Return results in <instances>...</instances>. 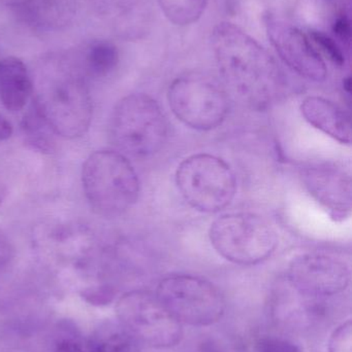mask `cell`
Here are the masks:
<instances>
[{
	"instance_id": "cell-1",
	"label": "cell",
	"mask_w": 352,
	"mask_h": 352,
	"mask_svg": "<svg viewBox=\"0 0 352 352\" xmlns=\"http://www.w3.org/2000/svg\"><path fill=\"white\" fill-rule=\"evenodd\" d=\"M211 45L225 84L248 105L268 107L282 87L280 68L264 47L231 23L214 27Z\"/></svg>"
},
{
	"instance_id": "cell-2",
	"label": "cell",
	"mask_w": 352,
	"mask_h": 352,
	"mask_svg": "<svg viewBox=\"0 0 352 352\" xmlns=\"http://www.w3.org/2000/svg\"><path fill=\"white\" fill-rule=\"evenodd\" d=\"M83 188L89 204L103 217H118L132 208L140 195L138 175L130 161L113 151L90 155L83 166Z\"/></svg>"
},
{
	"instance_id": "cell-3",
	"label": "cell",
	"mask_w": 352,
	"mask_h": 352,
	"mask_svg": "<svg viewBox=\"0 0 352 352\" xmlns=\"http://www.w3.org/2000/svg\"><path fill=\"white\" fill-rule=\"evenodd\" d=\"M167 118L156 100L146 94L124 97L114 109L111 134L120 150L136 158L156 154L169 133Z\"/></svg>"
},
{
	"instance_id": "cell-4",
	"label": "cell",
	"mask_w": 352,
	"mask_h": 352,
	"mask_svg": "<svg viewBox=\"0 0 352 352\" xmlns=\"http://www.w3.org/2000/svg\"><path fill=\"white\" fill-rule=\"evenodd\" d=\"M209 239L225 260L238 265H256L270 258L278 246V234L256 213L222 215L211 223Z\"/></svg>"
},
{
	"instance_id": "cell-5",
	"label": "cell",
	"mask_w": 352,
	"mask_h": 352,
	"mask_svg": "<svg viewBox=\"0 0 352 352\" xmlns=\"http://www.w3.org/2000/svg\"><path fill=\"white\" fill-rule=\"evenodd\" d=\"M176 184L184 200L202 212L227 208L237 192V180L229 165L209 154L184 159L176 171Z\"/></svg>"
},
{
	"instance_id": "cell-6",
	"label": "cell",
	"mask_w": 352,
	"mask_h": 352,
	"mask_svg": "<svg viewBox=\"0 0 352 352\" xmlns=\"http://www.w3.org/2000/svg\"><path fill=\"white\" fill-rule=\"evenodd\" d=\"M167 101L178 120L200 131L219 127L229 113L227 92L206 74L194 72L176 78L167 91Z\"/></svg>"
},
{
	"instance_id": "cell-7",
	"label": "cell",
	"mask_w": 352,
	"mask_h": 352,
	"mask_svg": "<svg viewBox=\"0 0 352 352\" xmlns=\"http://www.w3.org/2000/svg\"><path fill=\"white\" fill-rule=\"evenodd\" d=\"M155 294L182 324L210 326L225 314L222 294L210 281L200 277L171 275L159 283Z\"/></svg>"
},
{
	"instance_id": "cell-8",
	"label": "cell",
	"mask_w": 352,
	"mask_h": 352,
	"mask_svg": "<svg viewBox=\"0 0 352 352\" xmlns=\"http://www.w3.org/2000/svg\"><path fill=\"white\" fill-rule=\"evenodd\" d=\"M116 312L127 332L149 346L169 349L183 337L181 322L151 292L125 294L118 301Z\"/></svg>"
},
{
	"instance_id": "cell-9",
	"label": "cell",
	"mask_w": 352,
	"mask_h": 352,
	"mask_svg": "<svg viewBox=\"0 0 352 352\" xmlns=\"http://www.w3.org/2000/svg\"><path fill=\"white\" fill-rule=\"evenodd\" d=\"M33 100L56 135L79 138L90 126V95L78 78L66 76L51 80Z\"/></svg>"
},
{
	"instance_id": "cell-10",
	"label": "cell",
	"mask_w": 352,
	"mask_h": 352,
	"mask_svg": "<svg viewBox=\"0 0 352 352\" xmlns=\"http://www.w3.org/2000/svg\"><path fill=\"white\" fill-rule=\"evenodd\" d=\"M289 278L300 293L311 297L333 296L345 291L351 283L349 265L324 254H305L289 265Z\"/></svg>"
},
{
	"instance_id": "cell-11",
	"label": "cell",
	"mask_w": 352,
	"mask_h": 352,
	"mask_svg": "<svg viewBox=\"0 0 352 352\" xmlns=\"http://www.w3.org/2000/svg\"><path fill=\"white\" fill-rule=\"evenodd\" d=\"M266 28L271 43L289 67L307 80H326V63L305 33L273 14L267 16Z\"/></svg>"
},
{
	"instance_id": "cell-12",
	"label": "cell",
	"mask_w": 352,
	"mask_h": 352,
	"mask_svg": "<svg viewBox=\"0 0 352 352\" xmlns=\"http://www.w3.org/2000/svg\"><path fill=\"white\" fill-rule=\"evenodd\" d=\"M302 182L310 195L335 219L349 217L352 207L351 175L342 165L318 162L301 169Z\"/></svg>"
},
{
	"instance_id": "cell-13",
	"label": "cell",
	"mask_w": 352,
	"mask_h": 352,
	"mask_svg": "<svg viewBox=\"0 0 352 352\" xmlns=\"http://www.w3.org/2000/svg\"><path fill=\"white\" fill-rule=\"evenodd\" d=\"M306 121L316 129L343 144H351V120L349 113L324 97L310 96L301 104Z\"/></svg>"
},
{
	"instance_id": "cell-14",
	"label": "cell",
	"mask_w": 352,
	"mask_h": 352,
	"mask_svg": "<svg viewBox=\"0 0 352 352\" xmlns=\"http://www.w3.org/2000/svg\"><path fill=\"white\" fill-rule=\"evenodd\" d=\"M32 91V80L20 59L8 57L0 60V100L6 109L22 111Z\"/></svg>"
},
{
	"instance_id": "cell-15",
	"label": "cell",
	"mask_w": 352,
	"mask_h": 352,
	"mask_svg": "<svg viewBox=\"0 0 352 352\" xmlns=\"http://www.w3.org/2000/svg\"><path fill=\"white\" fill-rule=\"evenodd\" d=\"M23 19L37 28H52L65 22L70 0H28L19 6Z\"/></svg>"
},
{
	"instance_id": "cell-16",
	"label": "cell",
	"mask_w": 352,
	"mask_h": 352,
	"mask_svg": "<svg viewBox=\"0 0 352 352\" xmlns=\"http://www.w3.org/2000/svg\"><path fill=\"white\" fill-rule=\"evenodd\" d=\"M22 130L25 142L33 150L41 153L53 152L55 148V133L50 127L49 123L39 111L34 100L23 118Z\"/></svg>"
},
{
	"instance_id": "cell-17",
	"label": "cell",
	"mask_w": 352,
	"mask_h": 352,
	"mask_svg": "<svg viewBox=\"0 0 352 352\" xmlns=\"http://www.w3.org/2000/svg\"><path fill=\"white\" fill-rule=\"evenodd\" d=\"M165 18L177 26L194 24L204 14L208 0H157Z\"/></svg>"
},
{
	"instance_id": "cell-18",
	"label": "cell",
	"mask_w": 352,
	"mask_h": 352,
	"mask_svg": "<svg viewBox=\"0 0 352 352\" xmlns=\"http://www.w3.org/2000/svg\"><path fill=\"white\" fill-rule=\"evenodd\" d=\"M119 61V53L113 43L101 41L93 45L87 55L89 70L96 76L113 72Z\"/></svg>"
},
{
	"instance_id": "cell-19",
	"label": "cell",
	"mask_w": 352,
	"mask_h": 352,
	"mask_svg": "<svg viewBox=\"0 0 352 352\" xmlns=\"http://www.w3.org/2000/svg\"><path fill=\"white\" fill-rule=\"evenodd\" d=\"M90 352H138V347L127 331L110 330L93 339Z\"/></svg>"
},
{
	"instance_id": "cell-20",
	"label": "cell",
	"mask_w": 352,
	"mask_h": 352,
	"mask_svg": "<svg viewBox=\"0 0 352 352\" xmlns=\"http://www.w3.org/2000/svg\"><path fill=\"white\" fill-rule=\"evenodd\" d=\"M310 36L313 39L314 43H315L318 47H320V50H322L335 64L339 66L344 65V55H343L342 51H341L338 45H337L331 37H329L328 35L324 34V33L318 32V31L311 32Z\"/></svg>"
},
{
	"instance_id": "cell-21",
	"label": "cell",
	"mask_w": 352,
	"mask_h": 352,
	"mask_svg": "<svg viewBox=\"0 0 352 352\" xmlns=\"http://www.w3.org/2000/svg\"><path fill=\"white\" fill-rule=\"evenodd\" d=\"M329 352H352V324L351 320L335 330L329 343Z\"/></svg>"
},
{
	"instance_id": "cell-22",
	"label": "cell",
	"mask_w": 352,
	"mask_h": 352,
	"mask_svg": "<svg viewBox=\"0 0 352 352\" xmlns=\"http://www.w3.org/2000/svg\"><path fill=\"white\" fill-rule=\"evenodd\" d=\"M258 352H302L291 341L280 338H268L260 341Z\"/></svg>"
},
{
	"instance_id": "cell-23",
	"label": "cell",
	"mask_w": 352,
	"mask_h": 352,
	"mask_svg": "<svg viewBox=\"0 0 352 352\" xmlns=\"http://www.w3.org/2000/svg\"><path fill=\"white\" fill-rule=\"evenodd\" d=\"M14 256V248L10 240L0 233V269L8 266Z\"/></svg>"
},
{
	"instance_id": "cell-24",
	"label": "cell",
	"mask_w": 352,
	"mask_h": 352,
	"mask_svg": "<svg viewBox=\"0 0 352 352\" xmlns=\"http://www.w3.org/2000/svg\"><path fill=\"white\" fill-rule=\"evenodd\" d=\"M335 31L342 38H349V35H351V29H349V22L346 18L339 19L335 23Z\"/></svg>"
},
{
	"instance_id": "cell-25",
	"label": "cell",
	"mask_w": 352,
	"mask_h": 352,
	"mask_svg": "<svg viewBox=\"0 0 352 352\" xmlns=\"http://www.w3.org/2000/svg\"><path fill=\"white\" fill-rule=\"evenodd\" d=\"M12 134V126L3 116L0 115V142L8 140Z\"/></svg>"
},
{
	"instance_id": "cell-26",
	"label": "cell",
	"mask_w": 352,
	"mask_h": 352,
	"mask_svg": "<svg viewBox=\"0 0 352 352\" xmlns=\"http://www.w3.org/2000/svg\"><path fill=\"white\" fill-rule=\"evenodd\" d=\"M55 352H83L82 349L76 344V343L70 342V341H64L60 343L57 346Z\"/></svg>"
},
{
	"instance_id": "cell-27",
	"label": "cell",
	"mask_w": 352,
	"mask_h": 352,
	"mask_svg": "<svg viewBox=\"0 0 352 352\" xmlns=\"http://www.w3.org/2000/svg\"><path fill=\"white\" fill-rule=\"evenodd\" d=\"M28 1V0H0L1 3L6 4V6H12V8H19V6L24 4L25 2Z\"/></svg>"
},
{
	"instance_id": "cell-28",
	"label": "cell",
	"mask_w": 352,
	"mask_h": 352,
	"mask_svg": "<svg viewBox=\"0 0 352 352\" xmlns=\"http://www.w3.org/2000/svg\"><path fill=\"white\" fill-rule=\"evenodd\" d=\"M6 196V186L4 184V182H2L1 178H0V204L3 202L4 198Z\"/></svg>"
}]
</instances>
